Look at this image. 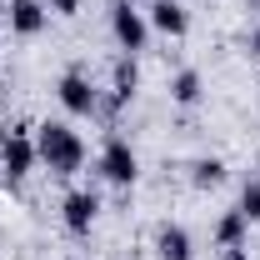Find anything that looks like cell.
<instances>
[{
	"label": "cell",
	"instance_id": "obj_16",
	"mask_svg": "<svg viewBox=\"0 0 260 260\" xmlns=\"http://www.w3.org/2000/svg\"><path fill=\"white\" fill-rule=\"evenodd\" d=\"M225 260H250V250H245V245H235V250H225Z\"/></svg>",
	"mask_w": 260,
	"mask_h": 260
},
{
	"label": "cell",
	"instance_id": "obj_17",
	"mask_svg": "<svg viewBox=\"0 0 260 260\" xmlns=\"http://www.w3.org/2000/svg\"><path fill=\"white\" fill-rule=\"evenodd\" d=\"M250 50H255V55H260V25H255V35H250Z\"/></svg>",
	"mask_w": 260,
	"mask_h": 260
},
{
	"label": "cell",
	"instance_id": "obj_6",
	"mask_svg": "<svg viewBox=\"0 0 260 260\" xmlns=\"http://www.w3.org/2000/svg\"><path fill=\"white\" fill-rule=\"evenodd\" d=\"M95 215H100V195H95V190H70V195H65L60 220H65V230H70V235H90Z\"/></svg>",
	"mask_w": 260,
	"mask_h": 260
},
{
	"label": "cell",
	"instance_id": "obj_18",
	"mask_svg": "<svg viewBox=\"0 0 260 260\" xmlns=\"http://www.w3.org/2000/svg\"><path fill=\"white\" fill-rule=\"evenodd\" d=\"M115 5H135V0H115Z\"/></svg>",
	"mask_w": 260,
	"mask_h": 260
},
{
	"label": "cell",
	"instance_id": "obj_1",
	"mask_svg": "<svg viewBox=\"0 0 260 260\" xmlns=\"http://www.w3.org/2000/svg\"><path fill=\"white\" fill-rule=\"evenodd\" d=\"M35 150H40V165H50V175H75L85 165V140L65 125V120L35 125Z\"/></svg>",
	"mask_w": 260,
	"mask_h": 260
},
{
	"label": "cell",
	"instance_id": "obj_2",
	"mask_svg": "<svg viewBox=\"0 0 260 260\" xmlns=\"http://www.w3.org/2000/svg\"><path fill=\"white\" fill-rule=\"evenodd\" d=\"M40 160V150H35V135L30 125H10L0 135V170H5V180H25Z\"/></svg>",
	"mask_w": 260,
	"mask_h": 260
},
{
	"label": "cell",
	"instance_id": "obj_5",
	"mask_svg": "<svg viewBox=\"0 0 260 260\" xmlns=\"http://www.w3.org/2000/svg\"><path fill=\"white\" fill-rule=\"evenodd\" d=\"M55 95H60V105L70 115H95V105H100V95H95V85H90L85 70H65L55 80Z\"/></svg>",
	"mask_w": 260,
	"mask_h": 260
},
{
	"label": "cell",
	"instance_id": "obj_8",
	"mask_svg": "<svg viewBox=\"0 0 260 260\" xmlns=\"http://www.w3.org/2000/svg\"><path fill=\"white\" fill-rule=\"evenodd\" d=\"M50 20V5L45 0H10V30L15 35H40Z\"/></svg>",
	"mask_w": 260,
	"mask_h": 260
},
{
	"label": "cell",
	"instance_id": "obj_19",
	"mask_svg": "<svg viewBox=\"0 0 260 260\" xmlns=\"http://www.w3.org/2000/svg\"><path fill=\"white\" fill-rule=\"evenodd\" d=\"M65 260H85V255H65Z\"/></svg>",
	"mask_w": 260,
	"mask_h": 260
},
{
	"label": "cell",
	"instance_id": "obj_13",
	"mask_svg": "<svg viewBox=\"0 0 260 260\" xmlns=\"http://www.w3.org/2000/svg\"><path fill=\"white\" fill-rule=\"evenodd\" d=\"M220 180H225V165L215 160V155L190 165V185H195V190H210V185H220Z\"/></svg>",
	"mask_w": 260,
	"mask_h": 260
},
{
	"label": "cell",
	"instance_id": "obj_11",
	"mask_svg": "<svg viewBox=\"0 0 260 260\" xmlns=\"http://www.w3.org/2000/svg\"><path fill=\"white\" fill-rule=\"evenodd\" d=\"M245 235H250V220H245L240 210H225V215L215 220V245H220V250H235V245H245Z\"/></svg>",
	"mask_w": 260,
	"mask_h": 260
},
{
	"label": "cell",
	"instance_id": "obj_4",
	"mask_svg": "<svg viewBox=\"0 0 260 260\" xmlns=\"http://www.w3.org/2000/svg\"><path fill=\"white\" fill-rule=\"evenodd\" d=\"M110 35H115V45L135 55V50H145V40H150V20L135 10V5H115L110 10Z\"/></svg>",
	"mask_w": 260,
	"mask_h": 260
},
{
	"label": "cell",
	"instance_id": "obj_9",
	"mask_svg": "<svg viewBox=\"0 0 260 260\" xmlns=\"http://www.w3.org/2000/svg\"><path fill=\"white\" fill-rule=\"evenodd\" d=\"M150 25L160 35H170V40H180V35L190 30V15H185L180 0H155V5H150Z\"/></svg>",
	"mask_w": 260,
	"mask_h": 260
},
{
	"label": "cell",
	"instance_id": "obj_3",
	"mask_svg": "<svg viewBox=\"0 0 260 260\" xmlns=\"http://www.w3.org/2000/svg\"><path fill=\"white\" fill-rule=\"evenodd\" d=\"M100 175H105L110 185H135V180H140V160H135L130 140H120V135L105 140V150H100Z\"/></svg>",
	"mask_w": 260,
	"mask_h": 260
},
{
	"label": "cell",
	"instance_id": "obj_7",
	"mask_svg": "<svg viewBox=\"0 0 260 260\" xmlns=\"http://www.w3.org/2000/svg\"><path fill=\"white\" fill-rule=\"evenodd\" d=\"M135 90H140V65H135V55H120L115 70H110V105H115V110L130 105Z\"/></svg>",
	"mask_w": 260,
	"mask_h": 260
},
{
	"label": "cell",
	"instance_id": "obj_14",
	"mask_svg": "<svg viewBox=\"0 0 260 260\" xmlns=\"http://www.w3.org/2000/svg\"><path fill=\"white\" fill-rule=\"evenodd\" d=\"M235 210H240L245 220H260V185H255V180L240 190V205H235Z\"/></svg>",
	"mask_w": 260,
	"mask_h": 260
},
{
	"label": "cell",
	"instance_id": "obj_15",
	"mask_svg": "<svg viewBox=\"0 0 260 260\" xmlns=\"http://www.w3.org/2000/svg\"><path fill=\"white\" fill-rule=\"evenodd\" d=\"M55 15H80V0H45Z\"/></svg>",
	"mask_w": 260,
	"mask_h": 260
},
{
	"label": "cell",
	"instance_id": "obj_20",
	"mask_svg": "<svg viewBox=\"0 0 260 260\" xmlns=\"http://www.w3.org/2000/svg\"><path fill=\"white\" fill-rule=\"evenodd\" d=\"M255 185H260V170H255Z\"/></svg>",
	"mask_w": 260,
	"mask_h": 260
},
{
	"label": "cell",
	"instance_id": "obj_10",
	"mask_svg": "<svg viewBox=\"0 0 260 260\" xmlns=\"http://www.w3.org/2000/svg\"><path fill=\"white\" fill-rule=\"evenodd\" d=\"M155 255L160 260H190L195 255V240L185 225H160L155 230Z\"/></svg>",
	"mask_w": 260,
	"mask_h": 260
},
{
	"label": "cell",
	"instance_id": "obj_12",
	"mask_svg": "<svg viewBox=\"0 0 260 260\" xmlns=\"http://www.w3.org/2000/svg\"><path fill=\"white\" fill-rule=\"evenodd\" d=\"M200 95H205V80H200V70H180V75L170 80V100H175V105H195Z\"/></svg>",
	"mask_w": 260,
	"mask_h": 260
}]
</instances>
